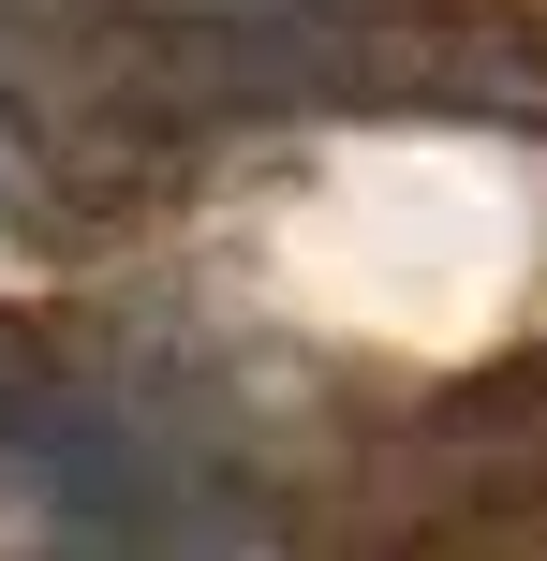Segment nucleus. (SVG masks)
<instances>
[{"label":"nucleus","instance_id":"nucleus-1","mask_svg":"<svg viewBox=\"0 0 547 561\" xmlns=\"http://www.w3.org/2000/svg\"><path fill=\"white\" fill-rule=\"evenodd\" d=\"M15 207H30V134L0 118V222H15Z\"/></svg>","mask_w":547,"mask_h":561},{"label":"nucleus","instance_id":"nucleus-2","mask_svg":"<svg viewBox=\"0 0 547 561\" xmlns=\"http://www.w3.org/2000/svg\"><path fill=\"white\" fill-rule=\"evenodd\" d=\"M15 399H30V355H15V340H0V414H15Z\"/></svg>","mask_w":547,"mask_h":561},{"label":"nucleus","instance_id":"nucleus-3","mask_svg":"<svg viewBox=\"0 0 547 561\" xmlns=\"http://www.w3.org/2000/svg\"><path fill=\"white\" fill-rule=\"evenodd\" d=\"M178 15H252V0H178Z\"/></svg>","mask_w":547,"mask_h":561}]
</instances>
